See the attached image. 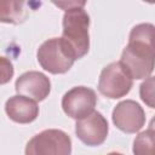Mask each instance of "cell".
I'll list each match as a JSON object with an SVG mask.
<instances>
[{"mask_svg":"<svg viewBox=\"0 0 155 155\" xmlns=\"http://www.w3.org/2000/svg\"><path fill=\"white\" fill-rule=\"evenodd\" d=\"M120 63L132 79L148 78L155 67V25L142 23L130 33Z\"/></svg>","mask_w":155,"mask_h":155,"instance_id":"1","label":"cell"},{"mask_svg":"<svg viewBox=\"0 0 155 155\" xmlns=\"http://www.w3.org/2000/svg\"><path fill=\"white\" fill-rule=\"evenodd\" d=\"M84 6L85 1L75 7L67 10L63 17L62 40L70 48L76 59L85 56L90 47V17L82 8Z\"/></svg>","mask_w":155,"mask_h":155,"instance_id":"2","label":"cell"},{"mask_svg":"<svg viewBox=\"0 0 155 155\" xmlns=\"http://www.w3.org/2000/svg\"><path fill=\"white\" fill-rule=\"evenodd\" d=\"M75 59V56L62 38L46 40L38 50V61L40 65L52 74H63L68 71Z\"/></svg>","mask_w":155,"mask_h":155,"instance_id":"3","label":"cell"},{"mask_svg":"<svg viewBox=\"0 0 155 155\" xmlns=\"http://www.w3.org/2000/svg\"><path fill=\"white\" fill-rule=\"evenodd\" d=\"M71 140L61 130H45L34 136L25 147V155H70Z\"/></svg>","mask_w":155,"mask_h":155,"instance_id":"4","label":"cell"},{"mask_svg":"<svg viewBox=\"0 0 155 155\" xmlns=\"http://www.w3.org/2000/svg\"><path fill=\"white\" fill-rule=\"evenodd\" d=\"M132 78L120 62L108 64L101 73L98 90L108 98H120L130 92Z\"/></svg>","mask_w":155,"mask_h":155,"instance_id":"5","label":"cell"},{"mask_svg":"<svg viewBox=\"0 0 155 155\" xmlns=\"http://www.w3.org/2000/svg\"><path fill=\"white\" fill-rule=\"evenodd\" d=\"M97 103V97L93 90L78 86L68 91L63 99L62 107L64 113L73 119H84L93 113Z\"/></svg>","mask_w":155,"mask_h":155,"instance_id":"6","label":"cell"},{"mask_svg":"<svg viewBox=\"0 0 155 155\" xmlns=\"http://www.w3.org/2000/svg\"><path fill=\"white\" fill-rule=\"evenodd\" d=\"M145 121V115L142 107L134 101L120 102L113 111V122L115 126L127 133L139 131Z\"/></svg>","mask_w":155,"mask_h":155,"instance_id":"7","label":"cell"},{"mask_svg":"<svg viewBox=\"0 0 155 155\" xmlns=\"http://www.w3.org/2000/svg\"><path fill=\"white\" fill-rule=\"evenodd\" d=\"M76 136L87 145H99L108 136V122L104 116L93 111L91 115L79 120L75 125Z\"/></svg>","mask_w":155,"mask_h":155,"instance_id":"8","label":"cell"},{"mask_svg":"<svg viewBox=\"0 0 155 155\" xmlns=\"http://www.w3.org/2000/svg\"><path fill=\"white\" fill-rule=\"evenodd\" d=\"M51 90V82L46 75L39 71H27L16 81V91L34 101L45 99Z\"/></svg>","mask_w":155,"mask_h":155,"instance_id":"9","label":"cell"},{"mask_svg":"<svg viewBox=\"0 0 155 155\" xmlns=\"http://www.w3.org/2000/svg\"><path fill=\"white\" fill-rule=\"evenodd\" d=\"M5 110L11 120L19 124L31 122L39 114V107L36 105V103L24 96L11 97L6 102Z\"/></svg>","mask_w":155,"mask_h":155,"instance_id":"10","label":"cell"},{"mask_svg":"<svg viewBox=\"0 0 155 155\" xmlns=\"http://www.w3.org/2000/svg\"><path fill=\"white\" fill-rule=\"evenodd\" d=\"M29 5L24 1H0V21L15 24L23 22L29 13L25 6Z\"/></svg>","mask_w":155,"mask_h":155,"instance_id":"11","label":"cell"},{"mask_svg":"<svg viewBox=\"0 0 155 155\" xmlns=\"http://www.w3.org/2000/svg\"><path fill=\"white\" fill-rule=\"evenodd\" d=\"M134 155H155V132L148 128L140 132L133 143Z\"/></svg>","mask_w":155,"mask_h":155,"instance_id":"12","label":"cell"},{"mask_svg":"<svg viewBox=\"0 0 155 155\" xmlns=\"http://www.w3.org/2000/svg\"><path fill=\"white\" fill-rule=\"evenodd\" d=\"M142 101L150 108H155V76H150L143 81L139 88Z\"/></svg>","mask_w":155,"mask_h":155,"instance_id":"13","label":"cell"},{"mask_svg":"<svg viewBox=\"0 0 155 155\" xmlns=\"http://www.w3.org/2000/svg\"><path fill=\"white\" fill-rule=\"evenodd\" d=\"M13 75V68L11 62H8L5 57L1 58V84L7 82Z\"/></svg>","mask_w":155,"mask_h":155,"instance_id":"14","label":"cell"},{"mask_svg":"<svg viewBox=\"0 0 155 155\" xmlns=\"http://www.w3.org/2000/svg\"><path fill=\"white\" fill-rule=\"evenodd\" d=\"M149 128H150L151 131H154V132H155V116L151 119V121H150V125H149Z\"/></svg>","mask_w":155,"mask_h":155,"instance_id":"15","label":"cell"},{"mask_svg":"<svg viewBox=\"0 0 155 155\" xmlns=\"http://www.w3.org/2000/svg\"><path fill=\"white\" fill-rule=\"evenodd\" d=\"M108 155H122V154H119V153H110V154H108Z\"/></svg>","mask_w":155,"mask_h":155,"instance_id":"16","label":"cell"}]
</instances>
